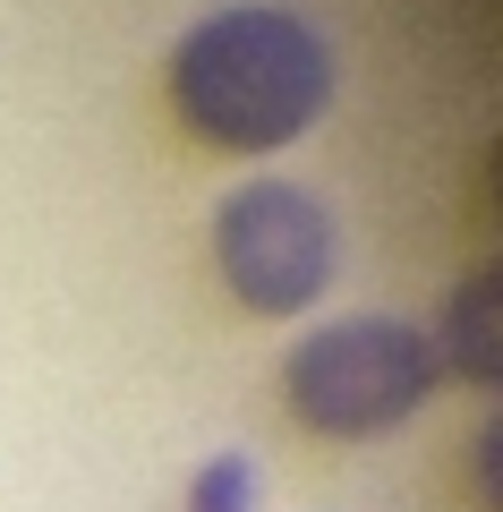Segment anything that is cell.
Here are the masks:
<instances>
[{
	"mask_svg": "<svg viewBox=\"0 0 503 512\" xmlns=\"http://www.w3.org/2000/svg\"><path fill=\"white\" fill-rule=\"evenodd\" d=\"M435 393V342L401 316H350L299 342L290 359V410L324 436H384Z\"/></svg>",
	"mask_w": 503,
	"mask_h": 512,
	"instance_id": "2",
	"label": "cell"
},
{
	"mask_svg": "<svg viewBox=\"0 0 503 512\" xmlns=\"http://www.w3.org/2000/svg\"><path fill=\"white\" fill-rule=\"evenodd\" d=\"M171 103L222 154H273L324 120L333 60L282 9H222L171 52Z\"/></svg>",
	"mask_w": 503,
	"mask_h": 512,
	"instance_id": "1",
	"label": "cell"
},
{
	"mask_svg": "<svg viewBox=\"0 0 503 512\" xmlns=\"http://www.w3.org/2000/svg\"><path fill=\"white\" fill-rule=\"evenodd\" d=\"M214 256L256 316H299L333 282V222L290 180H256L214 214Z\"/></svg>",
	"mask_w": 503,
	"mask_h": 512,
	"instance_id": "3",
	"label": "cell"
}]
</instances>
